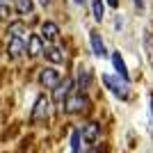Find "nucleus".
I'll return each mask as SVG.
<instances>
[{
	"instance_id": "nucleus-1",
	"label": "nucleus",
	"mask_w": 153,
	"mask_h": 153,
	"mask_svg": "<svg viewBox=\"0 0 153 153\" xmlns=\"http://www.w3.org/2000/svg\"><path fill=\"white\" fill-rule=\"evenodd\" d=\"M101 137V126L94 121H87L78 126L71 133V153H87L89 149L96 146V142Z\"/></svg>"
},
{
	"instance_id": "nucleus-2",
	"label": "nucleus",
	"mask_w": 153,
	"mask_h": 153,
	"mask_svg": "<svg viewBox=\"0 0 153 153\" xmlns=\"http://www.w3.org/2000/svg\"><path fill=\"white\" fill-rule=\"evenodd\" d=\"M89 108H91V101L85 94H80V91L73 94V96H69V98L62 103V110L66 114H80V112H87Z\"/></svg>"
},
{
	"instance_id": "nucleus-3",
	"label": "nucleus",
	"mask_w": 153,
	"mask_h": 153,
	"mask_svg": "<svg viewBox=\"0 0 153 153\" xmlns=\"http://www.w3.org/2000/svg\"><path fill=\"white\" fill-rule=\"evenodd\" d=\"M103 82L108 87L117 98H121V101H128L130 98V89H128V82L121 80L119 76H103Z\"/></svg>"
},
{
	"instance_id": "nucleus-4",
	"label": "nucleus",
	"mask_w": 153,
	"mask_h": 153,
	"mask_svg": "<svg viewBox=\"0 0 153 153\" xmlns=\"http://www.w3.org/2000/svg\"><path fill=\"white\" fill-rule=\"evenodd\" d=\"M30 117H32V121H34V123H44V121H48V117H51V101H48L46 96H39Z\"/></svg>"
},
{
	"instance_id": "nucleus-5",
	"label": "nucleus",
	"mask_w": 153,
	"mask_h": 153,
	"mask_svg": "<svg viewBox=\"0 0 153 153\" xmlns=\"http://www.w3.org/2000/svg\"><path fill=\"white\" fill-rule=\"evenodd\" d=\"M25 46H27V37H9V44H7V55L12 59H19L25 51Z\"/></svg>"
},
{
	"instance_id": "nucleus-6",
	"label": "nucleus",
	"mask_w": 153,
	"mask_h": 153,
	"mask_svg": "<svg viewBox=\"0 0 153 153\" xmlns=\"http://www.w3.org/2000/svg\"><path fill=\"white\" fill-rule=\"evenodd\" d=\"M39 82L44 85L46 89H55V87L59 85V73L55 69H51V66H48V69H41V73H39Z\"/></svg>"
},
{
	"instance_id": "nucleus-7",
	"label": "nucleus",
	"mask_w": 153,
	"mask_h": 153,
	"mask_svg": "<svg viewBox=\"0 0 153 153\" xmlns=\"http://www.w3.org/2000/svg\"><path fill=\"white\" fill-rule=\"evenodd\" d=\"M89 85H91V71H89V66L80 64L78 66V91L85 94V91L89 89Z\"/></svg>"
},
{
	"instance_id": "nucleus-8",
	"label": "nucleus",
	"mask_w": 153,
	"mask_h": 153,
	"mask_svg": "<svg viewBox=\"0 0 153 153\" xmlns=\"http://www.w3.org/2000/svg\"><path fill=\"white\" fill-rule=\"evenodd\" d=\"M71 87H73V80H64V82H59L57 87L53 89V96H55V103H57V105H62L71 96Z\"/></svg>"
},
{
	"instance_id": "nucleus-9",
	"label": "nucleus",
	"mask_w": 153,
	"mask_h": 153,
	"mask_svg": "<svg viewBox=\"0 0 153 153\" xmlns=\"http://www.w3.org/2000/svg\"><path fill=\"white\" fill-rule=\"evenodd\" d=\"M89 44H91V51H94V55H98V57H108V51H105V44H103L101 34L96 30L89 32Z\"/></svg>"
},
{
	"instance_id": "nucleus-10",
	"label": "nucleus",
	"mask_w": 153,
	"mask_h": 153,
	"mask_svg": "<svg viewBox=\"0 0 153 153\" xmlns=\"http://www.w3.org/2000/svg\"><path fill=\"white\" fill-rule=\"evenodd\" d=\"M41 55H46V59L53 62V64H62L64 62V48H59V46H46Z\"/></svg>"
},
{
	"instance_id": "nucleus-11",
	"label": "nucleus",
	"mask_w": 153,
	"mask_h": 153,
	"mask_svg": "<svg viewBox=\"0 0 153 153\" xmlns=\"http://www.w3.org/2000/svg\"><path fill=\"white\" fill-rule=\"evenodd\" d=\"M57 37H59V27H57V23H53V21H46V23H41V39L57 41Z\"/></svg>"
},
{
	"instance_id": "nucleus-12",
	"label": "nucleus",
	"mask_w": 153,
	"mask_h": 153,
	"mask_svg": "<svg viewBox=\"0 0 153 153\" xmlns=\"http://www.w3.org/2000/svg\"><path fill=\"white\" fill-rule=\"evenodd\" d=\"M25 51L30 53L32 57H37V55H41V53H44V44H41V37H39V34H32V37H27Z\"/></svg>"
},
{
	"instance_id": "nucleus-13",
	"label": "nucleus",
	"mask_w": 153,
	"mask_h": 153,
	"mask_svg": "<svg viewBox=\"0 0 153 153\" xmlns=\"http://www.w3.org/2000/svg\"><path fill=\"white\" fill-rule=\"evenodd\" d=\"M112 66H114L117 76L128 82V69H126V62H123V57L119 55V53H112Z\"/></svg>"
},
{
	"instance_id": "nucleus-14",
	"label": "nucleus",
	"mask_w": 153,
	"mask_h": 153,
	"mask_svg": "<svg viewBox=\"0 0 153 153\" xmlns=\"http://www.w3.org/2000/svg\"><path fill=\"white\" fill-rule=\"evenodd\" d=\"M91 14H94V19L101 23L103 16H105V5H103V0H91Z\"/></svg>"
},
{
	"instance_id": "nucleus-15",
	"label": "nucleus",
	"mask_w": 153,
	"mask_h": 153,
	"mask_svg": "<svg viewBox=\"0 0 153 153\" xmlns=\"http://www.w3.org/2000/svg\"><path fill=\"white\" fill-rule=\"evenodd\" d=\"M32 9H34V2L32 0H16V12L19 14H32Z\"/></svg>"
},
{
	"instance_id": "nucleus-16",
	"label": "nucleus",
	"mask_w": 153,
	"mask_h": 153,
	"mask_svg": "<svg viewBox=\"0 0 153 153\" xmlns=\"http://www.w3.org/2000/svg\"><path fill=\"white\" fill-rule=\"evenodd\" d=\"M9 37H27V32H25V25L23 23H12L9 25V32H7Z\"/></svg>"
},
{
	"instance_id": "nucleus-17",
	"label": "nucleus",
	"mask_w": 153,
	"mask_h": 153,
	"mask_svg": "<svg viewBox=\"0 0 153 153\" xmlns=\"http://www.w3.org/2000/svg\"><path fill=\"white\" fill-rule=\"evenodd\" d=\"M9 16H12V7L9 5H0V23L9 21Z\"/></svg>"
},
{
	"instance_id": "nucleus-18",
	"label": "nucleus",
	"mask_w": 153,
	"mask_h": 153,
	"mask_svg": "<svg viewBox=\"0 0 153 153\" xmlns=\"http://www.w3.org/2000/svg\"><path fill=\"white\" fill-rule=\"evenodd\" d=\"M135 2V7H137V9H144V0H133Z\"/></svg>"
},
{
	"instance_id": "nucleus-19",
	"label": "nucleus",
	"mask_w": 153,
	"mask_h": 153,
	"mask_svg": "<svg viewBox=\"0 0 153 153\" xmlns=\"http://www.w3.org/2000/svg\"><path fill=\"white\" fill-rule=\"evenodd\" d=\"M108 5L110 7H119V0H108Z\"/></svg>"
},
{
	"instance_id": "nucleus-20",
	"label": "nucleus",
	"mask_w": 153,
	"mask_h": 153,
	"mask_svg": "<svg viewBox=\"0 0 153 153\" xmlns=\"http://www.w3.org/2000/svg\"><path fill=\"white\" fill-rule=\"evenodd\" d=\"M149 103H151V117H153V96L149 98Z\"/></svg>"
},
{
	"instance_id": "nucleus-21",
	"label": "nucleus",
	"mask_w": 153,
	"mask_h": 153,
	"mask_svg": "<svg viewBox=\"0 0 153 153\" xmlns=\"http://www.w3.org/2000/svg\"><path fill=\"white\" fill-rule=\"evenodd\" d=\"M76 5H85V0H76Z\"/></svg>"
},
{
	"instance_id": "nucleus-22",
	"label": "nucleus",
	"mask_w": 153,
	"mask_h": 153,
	"mask_svg": "<svg viewBox=\"0 0 153 153\" xmlns=\"http://www.w3.org/2000/svg\"><path fill=\"white\" fill-rule=\"evenodd\" d=\"M48 2H51V0H41V5H48Z\"/></svg>"
},
{
	"instance_id": "nucleus-23",
	"label": "nucleus",
	"mask_w": 153,
	"mask_h": 153,
	"mask_svg": "<svg viewBox=\"0 0 153 153\" xmlns=\"http://www.w3.org/2000/svg\"><path fill=\"white\" fill-rule=\"evenodd\" d=\"M0 5H7V0H0Z\"/></svg>"
}]
</instances>
